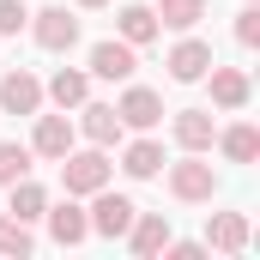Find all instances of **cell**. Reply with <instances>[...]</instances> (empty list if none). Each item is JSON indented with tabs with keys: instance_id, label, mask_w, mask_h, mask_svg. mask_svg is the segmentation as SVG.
Listing matches in <instances>:
<instances>
[{
	"instance_id": "6",
	"label": "cell",
	"mask_w": 260,
	"mask_h": 260,
	"mask_svg": "<svg viewBox=\"0 0 260 260\" xmlns=\"http://www.w3.org/2000/svg\"><path fill=\"white\" fill-rule=\"evenodd\" d=\"M0 109H6V115H37V109H43V85H37L24 67L6 73V79H0Z\"/></svg>"
},
{
	"instance_id": "26",
	"label": "cell",
	"mask_w": 260,
	"mask_h": 260,
	"mask_svg": "<svg viewBox=\"0 0 260 260\" xmlns=\"http://www.w3.org/2000/svg\"><path fill=\"white\" fill-rule=\"evenodd\" d=\"M164 254H170V260H200L206 242H164Z\"/></svg>"
},
{
	"instance_id": "21",
	"label": "cell",
	"mask_w": 260,
	"mask_h": 260,
	"mask_svg": "<svg viewBox=\"0 0 260 260\" xmlns=\"http://www.w3.org/2000/svg\"><path fill=\"white\" fill-rule=\"evenodd\" d=\"M85 91H91V79H85V73H73V67H61V73L49 79V97H55L61 109H79V103H85Z\"/></svg>"
},
{
	"instance_id": "19",
	"label": "cell",
	"mask_w": 260,
	"mask_h": 260,
	"mask_svg": "<svg viewBox=\"0 0 260 260\" xmlns=\"http://www.w3.org/2000/svg\"><path fill=\"white\" fill-rule=\"evenodd\" d=\"M43 212H49V194H43L30 176H18V182H12V218H18V224H37Z\"/></svg>"
},
{
	"instance_id": "16",
	"label": "cell",
	"mask_w": 260,
	"mask_h": 260,
	"mask_svg": "<svg viewBox=\"0 0 260 260\" xmlns=\"http://www.w3.org/2000/svg\"><path fill=\"white\" fill-rule=\"evenodd\" d=\"M121 170H127L133 182H151V176L164 170V145H157V139H133L127 151H121Z\"/></svg>"
},
{
	"instance_id": "7",
	"label": "cell",
	"mask_w": 260,
	"mask_h": 260,
	"mask_svg": "<svg viewBox=\"0 0 260 260\" xmlns=\"http://www.w3.org/2000/svg\"><path fill=\"white\" fill-rule=\"evenodd\" d=\"M206 67H212V43H200V37H182V43L170 49V79H176V85L206 79Z\"/></svg>"
},
{
	"instance_id": "5",
	"label": "cell",
	"mask_w": 260,
	"mask_h": 260,
	"mask_svg": "<svg viewBox=\"0 0 260 260\" xmlns=\"http://www.w3.org/2000/svg\"><path fill=\"white\" fill-rule=\"evenodd\" d=\"M115 115H121V127H139V133H151L157 121H164V97H157V91H145V85H133L127 97L115 103Z\"/></svg>"
},
{
	"instance_id": "14",
	"label": "cell",
	"mask_w": 260,
	"mask_h": 260,
	"mask_svg": "<svg viewBox=\"0 0 260 260\" xmlns=\"http://www.w3.org/2000/svg\"><path fill=\"white\" fill-rule=\"evenodd\" d=\"M170 127H176V145H182V151H212V139H218V127H212L206 109H182Z\"/></svg>"
},
{
	"instance_id": "2",
	"label": "cell",
	"mask_w": 260,
	"mask_h": 260,
	"mask_svg": "<svg viewBox=\"0 0 260 260\" xmlns=\"http://www.w3.org/2000/svg\"><path fill=\"white\" fill-rule=\"evenodd\" d=\"M170 194L176 200H212L218 194V170H212L200 151H188L182 164H170Z\"/></svg>"
},
{
	"instance_id": "23",
	"label": "cell",
	"mask_w": 260,
	"mask_h": 260,
	"mask_svg": "<svg viewBox=\"0 0 260 260\" xmlns=\"http://www.w3.org/2000/svg\"><path fill=\"white\" fill-rule=\"evenodd\" d=\"M30 248H37L30 224H18V218H0V254H30Z\"/></svg>"
},
{
	"instance_id": "22",
	"label": "cell",
	"mask_w": 260,
	"mask_h": 260,
	"mask_svg": "<svg viewBox=\"0 0 260 260\" xmlns=\"http://www.w3.org/2000/svg\"><path fill=\"white\" fill-rule=\"evenodd\" d=\"M18 176H30V145L6 139V145H0V188H12Z\"/></svg>"
},
{
	"instance_id": "13",
	"label": "cell",
	"mask_w": 260,
	"mask_h": 260,
	"mask_svg": "<svg viewBox=\"0 0 260 260\" xmlns=\"http://www.w3.org/2000/svg\"><path fill=\"white\" fill-rule=\"evenodd\" d=\"M127 242H133V254H164V242H170V218H164V212H133Z\"/></svg>"
},
{
	"instance_id": "20",
	"label": "cell",
	"mask_w": 260,
	"mask_h": 260,
	"mask_svg": "<svg viewBox=\"0 0 260 260\" xmlns=\"http://www.w3.org/2000/svg\"><path fill=\"white\" fill-rule=\"evenodd\" d=\"M151 12H157V24H170V30H194L200 18H206V0H157Z\"/></svg>"
},
{
	"instance_id": "25",
	"label": "cell",
	"mask_w": 260,
	"mask_h": 260,
	"mask_svg": "<svg viewBox=\"0 0 260 260\" xmlns=\"http://www.w3.org/2000/svg\"><path fill=\"white\" fill-rule=\"evenodd\" d=\"M236 43H242V49H254V43H260V6H254V0L236 12Z\"/></svg>"
},
{
	"instance_id": "10",
	"label": "cell",
	"mask_w": 260,
	"mask_h": 260,
	"mask_svg": "<svg viewBox=\"0 0 260 260\" xmlns=\"http://www.w3.org/2000/svg\"><path fill=\"white\" fill-rule=\"evenodd\" d=\"M79 115H85L79 127H85L91 145H103V151L121 145V115H115V103H79Z\"/></svg>"
},
{
	"instance_id": "24",
	"label": "cell",
	"mask_w": 260,
	"mask_h": 260,
	"mask_svg": "<svg viewBox=\"0 0 260 260\" xmlns=\"http://www.w3.org/2000/svg\"><path fill=\"white\" fill-rule=\"evenodd\" d=\"M24 24H30V6L24 0H0V37H18Z\"/></svg>"
},
{
	"instance_id": "4",
	"label": "cell",
	"mask_w": 260,
	"mask_h": 260,
	"mask_svg": "<svg viewBox=\"0 0 260 260\" xmlns=\"http://www.w3.org/2000/svg\"><path fill=\"white\" fill-rule=\"evenodd\" d=\"M30 30H37V43H43L49 55H67V49L79 43V18H73L67 6H43V12H30Z\"/></svg>"
},
{
	"instance_id": "27",
	"label": "cell",
	"mask_w": 260,
	"mask_h": 260,
	"mask_svg": "<svg viewBox=\"0 0 260 260\" xmlns=\"http://www.w3.org/2000/svg\"><path fill=\"white\" fill-rule=\"evenodd\" d=\"M79 6H109V0H79Z\"/></svg>"
},
{
	"instance_id": "9",
	"label": "cell",
	"mask_w": 260,
	"mask_h": 260,
	"mask_svg": "<svg viewBox=\"0 0 260 260\" xmlns=\"http://www.w3.org/2000/svg\"><path fill=\"white\" fill-rule=\"evenodd\" d=\"M30 151H37V157H55V164H61L67 151H73V121H67V115H37Z\"/></svg>"
},
{
	"instance_id": "17",
	"label": "cell",
	"mask_w": 260,
	"mask_h": 260,
	"mask_svg": "<svg viewBox=\"0 0 260 260\" xmlns=\"http://www.w3.org/2000/svg\"><path fill=\"white\" fill-rule=\"evenodd\" d=\"M115 24H121V43H133V49H145V43L164 30L151 6H121V18H115Z\"/></svg>"
},
{
	"instance_id": "18",
	"label": "cell",
	"mask_w": 260,
	"mask_h": 260,
	"mask_svg": "<svg viewBox=\"0 0 260 260\" xmlns=\"http://www.w3.org/2000/svg\"><path fill=\"white\" fill-rule=\"evenodd\" d=\"M218 151H224L230 164H254V157H260V133L248 127V121H236V127L218 133Z\"/></svg>"
},
{
	"instance_id": "8",
	"label": "cell",
	"mask_w": 260,
	"mask_h": 260,
	"mask_svg": "<svg viewBox=\"0 0 260 260\" xmlns=\"http://www.w3.org/2000/svg\"><path fill=\"white\" fill-rule=\"evenodd\" d=\"M206 248H218V254H242V248H248V218H242V212H212V224H206Z\"/></svg>"
},
{
	"instance_id": "12",
	"label": "cell",
	"mask_w": 260,
	"mask_h": 260,
	"mask_svg": "<svg viewBox=\"0 0 260 260\" xmlns=\"http://www.w3.org/2000/svg\"><path fill=\"white\" fill-rule=\"evenodd\" d=\"M133 67H139V55H133V43H97L91 49V73L97 79H133Z\"/></svg>"
},
{
	"instance_id": "15",
	"label": "cell",
	"mask_w": 260,
	"mask_h": 260,
	"mask_svg": "<svg viewBox=\"0 0 260 260\" xmlns=\"http://www.w3.org/2000/svg\"><path fill=\"white\" fill-rule=\"evenodd\" d=\"M43 218H49V236H55L61 248H73V242H85V236H91V218H85L73 200H67V206H49Z\"/></svg>"
},
{
	"instance_id": "3",
	"label": "cell",
	"mask_w": 260,
	"mask_h": 260,
	"mask_svg": "<svg viewBox=\"0 0 260 260\" xmlns=\"http://www.w3.org/2000/svg\"><path fill=\"white\" fill-rule=\"evenodd\" d=\"M97 206H91V212H85V218H91V236H109V242H115V236H127V224H133V212H139V206H133L127 194H109V188H97Z\"/></svg>"
},
{
	"instance_id": "1",
	"label": "cell",
	"mask_w": 260,
	"mask_h": 260,
	"mask_svg": "<svg viewBox=\"0 0 260 260\" xmlns=\"http://www.w3.org/2000/svg\"><path fill=\"white\" fill-rule=\"evenodd\" d=\"M61 188L73 200L109 188V157H103V145H91V151H67V157H61Z\"/></svg>"
},
{
	"instance_id": "11",
	"label": "cell",
	"mask_w": 260,
	"mask_h": 260,
	"mask_svg": "<svg viewBox=\"0 0 260 260\" xmlns=\"http://www.w3.org/2000/svg\"><path fill=\"white\" fill-rule=\"evenodd\" d=\"M206 73H212V103H218V109H248V73H242V67H206Z\"/></svg>"
}]
</instances>
